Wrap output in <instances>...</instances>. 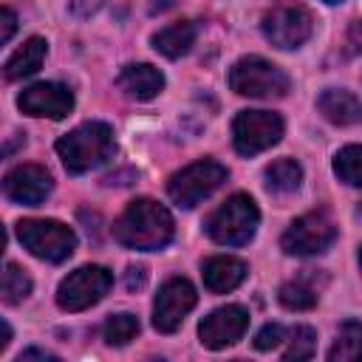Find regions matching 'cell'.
Segmentation results:
<instances>
[{"label": "cell", "mask_w": 362, "mask_h": 362, "mask_svg": "<svg viewBox=\"0 0 362 362\" xmlns=\"http://www.w3.org/2000/svg\"><path fill=\"white\" fill-rule=\"evenodd\" d=\"M317 107L334 124H356L359 113H362L359 99L351 90H342V88H325L317 99Z\"/></svg>", "instance_id": "17"}, {"label": "cell", "mask_w": 362, "mask_h": 362, "mask_svg": "<svg viewBox=\"0 0 362 362\" xmlns=\"http://www.w3.org/2000/svg\"><path fill=\"white\" fill-rule=\"evenodd\" d=\"M195 34H198V28H195L192 20H178V23H173V25L161 28V31L153 37V48H156L158 54L175 59V57L187 54V51L192 48Z\"/></svg>", "instance_id": "19"}, {"label": "cell", "mask_w": 362, "mask_h": 362, "mask_svg": "<svg viewBox=\"0 0 362 362\" xmlns=\"http://www.w3.org/2000/svg\"><path fill=\"white\" fill-rule=\"evenodd\" d=\"M257 221V204L249 195L235 192L206 218V235L221 246H243L252 240Z\"/></svg>", "instance_id": "3"}, {"label": "cell", "mask_w": 362, "mask_h": 362, "mask_svg": "<svg viewBox=\"0 0 362 362\" xmlns=\"http://www.w3.org/2000/svg\"><path fill=\"white\" fill-rule=\"evenodd\" d=\"M314 31V17L300 3H277L263 17V34L277 48H300Z\"/></svg>", "instance_id": "9"}, {"label": "cell", "mask_w": 362, "mask_h": 362, "mask_svg": "<svg viewBox=\"0 0 362 362\" xmlns=\"http://www.w3.org/2000/svg\"><path fill=\"white\" fill-rule=\"evenodd\" d=\"M286 337V331H283V325H277V322H269V325H263L260 331H257V337H255V348L257 351H272L274 345H280V339Z\"/></svg>", "instance_id": "27"}, {"label": "cell", "mask_w": 362, "mask_h": 362, "mask_svg": "<svg viewBox=\"0 0 362 362\" xmlns=\"http://www.w3.org/2000/svg\"><path fill=\"white\" fill-rule=\"evenodd\" d=\"M283 136V119L272 110H240L232 122V141L240 156H255L277 144Z\"/></svg>", "instance_id": "8"}, {"label": "cell", "mask_w": 362, "mask_h": 362, "mask_svg": "<svg viewBox=\"0 0 362 362\" xmlns=\"http://www.w3.org/2000/svg\"><path fill=\"white\" fill-rule=\"evenodd\" d=\"M113 150H116L113 130L105 122H85L57 141V153L65 170L74 175L88 173L90 167H99L102 161L113 156Z\"/></svg>", "instance_id": "2"}, {"label": "cell", "mask_w": 362, "mask_h": 362, "mask_svg": "<svg viewBox=\"0 0 362 362\" xmlns=\"http://www.w3.org/2000/svg\"><path fill=\"white\" fill-rule=\"evenodd\" d=\"M119 88L130 96V99H139V102H147L153 99L161 88H164V76L158 68L147 65V62H133V65H124L122 74H119Z\"/></svg>", "instance_id": "15"}, {"label": "cell", "mask_w": 362, "mask_h": 362, "mask_svg": "<svg viewBox=\"0 0 362 362\" xmlns=\"http://www.w3.org/2000/svg\"><path fill=\"white\" fill-rule=\"evenodd\" d=\"M173 6H175V0H150V11H153V14L167 11V8H173Z\"/></svg>", "instance_id": "32"}, {"label": "cell", "mask_w": 362, "mask_h": 362, "mask_svg": "<svg viewBox=\"0 0 362 362\" xmlns=\"http://www.w3.org/2000/svg\"><path fill=\"white\" fill-rule=\"evenodd\" d=\"M45 54H48V42H45L42 37H31V40H25V42L6 59V65H3V76H6V79H23V76H31V74L42 65Z\"/></svg>", "instance_id": "18"}, {"label": "cell", "mask_w": 362, "mask_h": 362, "mask_svg": "<svg viewBox=\"0 0 362 362\" xmlns=\"http://www.w3.org/2000/svg\"><path fill=\"white\" fill-rule=\"evenodd\" d=\"M246 325H249L246 308H240V305H223V308H215L209 317L201 320L198 337H201V342L206 348L221 351L226 345H235L243 337Z\"/></svg>", "instance_id": "14"}, {"label": "cell", "mask_w": 362, "mask_h": 362, "mask_svg": "<svg viewBox=\"0 0 362 362\" xmlns=\"http://www.w3.org/2000/svg\"><path fill=\"white\" fill-rule=\"evenodd\" d=\"M337 238V226L325 212H308L300 215L286 232H283V249L288 255H320L325 252Z\"/></svg>", "instance_id": "10"}, {"label": "cell", "mask_w": 362, "mask_h": 362, "mask_svg": "<svg viewBox=\"0 0 362 362\" xmlns=\"http://www.w3.org/2000/svg\"><path fill=\"white\" fill-rule=\"evenodd\" d=\"M20 359H57V356H54V354H48V351L31 348V351H23V354H20Z\"/></svg>", "instance_id": "31"}, {"label": "cell", "mask_w": 362, "mask_h": 362, "mask_svg": "<svg viewBox=\"0 0 362 362\" xmlns=\"http://www.w3.org/2000/svg\"><path fill=\"white\" fill-rule=\"evenodd\" d=\"M17 107L28 116L65 119L74 107V93L62 82H34L17 96Z\"/></svg>", "instance_id": "12"}, {"label": "cell", "mask_w": 362, "mask_h": 362, "mask_svg": "<svg viewBox=\"0 0 362 362\" xmlns=\"http://www.w3.org/2000/svg\"><path fill=\"white\" fill-rule=\"evenodd\" d=\"M14 31H17V17H14V11L0 6V45L8 42V40L14 37Z\"/></svg>", "instance_id": "29"}, {"label": "cell", "mask_w": 362, "mask_h": 362, "mask_svg": "<svg viewBox=\"0 0 362 362\" xmlns=\"http://www.w3.org/2000/svg\"><path fill=\"white\" fill-rule=\"evenodd\" d=\"M3 249H6V229H3V223H0V255H3Z\"/></svg>", "instance_id": "34"}, {"label": "cell", "mask_w": 362, "mask_h": 362, "mask_svg": "<svg viewBox=\"0 0 362 362\" xmlns=\"http://www.w3.org/2000/svg\"><path fill=\"white\" fill-rule=\"evenodd\" d=\"M204 274V286L215 294H223V291H232L243 283L246 277V263L238 260V257H229V255H218V257H209L201 269Z\"/></svg>", "instance_id": "16"}, {"label": "cell", "mask_w": 362, "mask_h": 362, "mask_svg": "<svg viewBox=\"0 0 362 362\" xmlns=\"http://www.w3.org/2000/svg\"><path fill=\"white\" fill-rule=\"evenodd\" d=\"M195 303H198V294L189 280H184V277L167 280L158 288L156 303H153V325L161 334H173L184 322V317L195 308Z\"/></svg>", "instance_id": "11"}, {"label": "cell", "mask_w": 362, "mask_h": 362, "mask_svg": "<svg viewBox=\"0 0 362 362\" xmlns=\"http://www.w3.org/2000/svg\"><path fill=\"white\" fill-rule=\"evenodd\" d=\"M359 339H362V325H359L356 320L342 322L339 337H337L334 348L328 351V359H331V362H337V359H339V362L356 359V354H359Z\"/></svg>", "instance_id": "24"}, {"label": "cell", "mask_w": 362, "mask_h": 362, "mask_svg": "<svg viewBox=\"0 0 362 362\" xmlns=\"http://www.w3.org/2000/svg\"><path fill=\"white\" fill-rule=\"evenodd\" d=\"M277 297H280V303L288 311H308V308L317 305V288L308 286L305 280H288V283H283L280 291H277Z\"/></svg>", "instance_id": "22"}, {"label": "cell", "mask_w": 362, "mask_h": 362, "mask_svg": "<svg viewBox=\"0 0 362 362\" xmlns=\"http://www.w3.org/2000/svg\"><path fill=\"white\" fill-rule=\"evenodd\" d=\"M173 215L150 198H139L133 201L119 221L113 223V238L127 246V249H139V252H156L164 249L173 240Z\"/></svg>", "instance_id": "1"}, {"label": "cell", "mask_w": 362, "mask_h": 362, "mask_svg": "<svg viewBox=\"0 0 362 362\" xmlns=\"http://www.w3.org/2000/svg\"><path fill=\"white\" fill-rule=\"evenodd\" d=\"M303 181V170L294 158H277L274 164L266 167V187L272 192H294Z\"/></svg>", "instance_id": "21"}, {"label": "cell", "mask_w": 362, "mask_h": 362, "mask_svg": "<svg viewBox=\"0 0 362 362\" xmlns=\"http://www.w3.org/2000/svg\"><path fill=\"white\" fill-rule=\"evenodd\" d=\"M28 294H31V277H28V272L23 266H17V263H8L0 272V300L6 305H17Z\"/></svg>", "instance_id": "20"}, {"label": "cell", "mask_w": 362, "mask_h": 362, "mask_svg": "<svg viewBox=\"0 0 362 362\" xmlns=\"http://www.w3.org/2000/svg\"><path fill=\"white\" fill-rule=\"evenodd\" d=\"M51 187H54L51 173L40 164H20L11 173H6V178H3V195L23 206L42 204L48 198Z\"/></svg>", "instance_id": "13"}, {"label": "cell", "mask_w": 362, "mask_h": 362, "mask_svg": "<svg viewBox=\"0 0 362 362\" xmlns=\"http://www.w3.org/2000/svg\"><path fill=\"white\" fill-rule=\"evenodd\" d=\"M226 167L212 161V158H201L189 167H184L181 173H175L167 184V192L173 198V204L192 209L195 204H201L204 198H209L223 181H226Z\"/></svg>", "instance_id": "6"}, {"label": "cell", "mask_w": 362, "mask_h": 362, "mask_svg": "<svg viewBox=\"0 0 362 362\" xmlns=\"http://www.w3.org/2000/svg\"><path fill=\"white\" fill-rule=\"evenodd\" d=\"M144 283H147V269L144 266H127V272H124V288L127 291H139V288H144Z\"/></svg>", "instance_id": "28"}, {"label": "cell", "mask_w": 362, "mask_h": 362, "mask_svg": "<svg viewBox=\"0 0 362 362\" xmlns=\"http://www.w3.org/2000/svg\"><path fill=\"white\" fill-rule=\"evenodd\" d=\"M8 339H11V328H8V322L0 320V351L8 345Z\"/></svg>", "instance_id": "33"}, {"label": "cell", "mask_w": 362, "mask_h": 362, "mask_svg": "<svg viewBox=\"0 0 362 362\" xmlns=\"http://www.w3.org/2000/svg\"><path fill=\"white\" fill-rule=\"evenodd\" d=\"M288 339H291V342H288L283 359H294V362H297V359H311V356H314V348H317V334H314V328L297 325Z\"/></svg>", "instance_id": "26"}, {"label": "cell", "mask_w": 362, "mask_h": 362, "mask_svg": "<svg viewBox=\"0 0 362 362\" xmlns=\"http://www.w3.org/2000/svg\"><path fill=\"white\" fill-rule=\"evenodd\" d=\"M17 238L34 257L48 260V263H62L76 249L74 229L59 223V221H51V218H25V221H20L17 223Z\"/></svg>", "instance_id": "4"}, {"label": "cell", "mask_w": 362, "mask_h": 362, "mask_svg": "<svg viewBox=\"0 0 362 362\" xmlns=\"http://www.w3.org/2000/svg\"><path fill=\"white\" fill-rule=\"evenodd\" d=\"M229 88L249 99H277L288 90V76L263 57H243L229 68Z\"/></svg>", "instance_id": "5"}, {"label": "cell", "mask_w": 362, "mask_h": 362, "mask_svg": "<svg viewBox=\"0 0 362 362\" xmlns=\"http://www.w3.org/2000/svg\"><path fill=\"white\" fill-rule=\"evenodd\" d=\"M359 167H362V150H359V144H348V147H342L339 153H337V158H334V173L345 181V184H351V187H359L362 181V175H359Z\"/></svg>", "instance_id": "25"}, {"label": "cell", "mask_w": 362, "mask_h": 362, "mask_svg": "<svg viewBox=\"0 0 362 362\" xmlns=\"http://www.w3.org/2000/svg\"><path fill=\"white\" fill-rule=\"evenodd\" d=\"M139 334V320L133 314H110L102 322V339L107 345H127L133 337Z\"/></svg>", "instance_id": "23"}, {"label": "cell", "mask_w": 362, "mask_h": 362, "mask_svg": "<svg viewBox=\"0 0 362 362\" xmlns=\"http://www.w3.org/2000/svg\"><path fill=\"white\" fill-rule=\"evenodd\" d=\"M23 144H25V136H23V133H14V139H8V141L0 147V161L8 158V156H11L17 147H23Z\"/></svg>", "instance_id": "30"}, {"label": "cell", "mask_w": 362, "mask_h": 362, "mask_svg": "<svg viewBox=\"0 0 362 362\" xmlns=\"http://www.w3.org/2000/svg\"><path fill=\"white\" fill-rule=\"evenodd\" d=\"M325 3H339V0H325Z\"/></svg>", "instance_id": "35"}, {"label": "cell", "mask_w": 362, "mask_h": 362, "mask_svg": "<svg viewBox=\"0 0 362 362\" xmlns=\"http://www.w3.org/2000/svg\"><path fill=\"white\" fill-rule=\"evenodd\" d=\"M110 286H113V274L105 266H79L59 283L57 305L62 311H85L96 305Z\"/></svg>", "instance_id": "7"}]
</instances>
